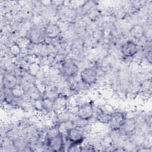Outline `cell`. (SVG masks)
<instances>
[{
  "label": "cell",
  "mask_w": 152,
  "mask_h": 152,
  "mask_svg": "<svg viewBox=\"0 0 152 152\" xmlns=\"http://www.w3.org/2000/svg\"><path fill=\"white\" fill-rule=\"evenodd\" d=\"M46 143L47 146L52 151H60L63 150L64 148L63 135L59 132L58 128L48 133Z\"/></svg>",
  "instance_id": "obj_1"
},
{
  "label": "cell",
  "mask_w": 152,
  "mask_h": 152,
  "mask_svg": "<svg viewBox=\"0 0 152 152\" xmlns=\"http://www.w3.org/2000/svg\"><path fill=\"white\" fill-rule=\"evenodd\" d=\"M66 138L72 146L78 145L83 142L84 139L83 131L80 126H72L68 129Z\"/></svg>",
  "instance_id": "obj_2"
},
{
  "label": "cell",
  "mask_w": 152,
  "mask_h": 152,
  "mask_svg": "<svg viewBox=\"0 0 152 152\" xmlns=\"http://www.w3.org/2000/svg\"><path fill=\"white\" fill-rule=\"evenodd\" d=\"M126 115L121 111H114L110 114L108 124L113 131L121 129L126 120Z\"/></svg>",
  "instance_id": "obj_3"
},
{
  "label": "cell",
  "mask_w": 152,
  "mask_h": 152,
  "mask_svg": "<svg viewBox=\"0 0 152 152\" xmlns=\"http://www.w3.org/2000/svg\"><path fill=\"white\" fill-rule=\"evenodd\" d=\"M81 81L86 85L91 86L97 81V72L96 69L92 67L84 68L80 74Z\"/></svg>",
  "instance_id": "obj_4"
},
{
  "label": "cell",
  "mask_w": 152,
  "mask_h": 152,
  "mask_svg": "<svg viewBox=\"0 0 152 152\" xmlns=\"http://www.w3.org/2000/svg\"><path fill=\"white\" fill-rule=\"evenodd\" d=\"M77 116L81 120L88 121L92 118L94 113L93 105L91 103L87 102L80 105L77 109Z\"/></svg>",
  "instance_id": "obj_5"
},
{
  "label": "cell",
  "mask_w": 152,
  "mask_h": 152,
  "mask_svg": "<svg viewBox=\"0 0 152 152\" xmlns=\"http://www.w3.org/2000/svg\"><path fill=\"white\" fill-rule=\"evenodd\" d=\"M138 45L132 40H127L121 46V52L123 56L131 58L134 56L138 52Z\"/></svg>",
  "instance_id": "obj_6"
},
{
  "label": "cell",
  "mask_w": 152,
  "mask_h": 152,
  "mask_svg": "<svg viewBox=\"0 0 152 152\" xmlns=\"http://www.w3.org/2000/svg\"><path fill=\"white\" fill-rule=\"evenodd\" d=\"M61 69L63 74L69 77L75 76L78 72L77 65L71 59L64 61L61 65Z\"/></svg>",
  "instance_id": "obj_7"
},
{
  "label": "cell",
  "mask_w": 152,
  "mask_h": 152,
  "mask_svg": "<svg viewBox=\"0 0 152 152\" xmlns=\"http://www.w3.org/2000/svg\"><path fill=\"white\" fill-rule=\"evenodd\" d=\"M60 33L61 28L59 26L56 24H49L45 28V34L49 39H55Z\"/></svg>",
  "instance_id": "obj_8"
},
{
  "label": "cell",
  "mask_w": 152,
  "mask_h": 152,
  "mask_svg": "<svg viewBox=\"0 0 152 152\" xmlns=\"http://www.w3.org/2000/svg\"><path fill=\"white\" fill-rule=\"evenodd\" d=\"M10 90L11 96L15 99L21 98L25 93V90L24 88V87L19 84H15Z\"/></svg>",
  "instance_id": "obj_9"
},
{
  "label": "cell",
  "mask_w": 152,
  "mask_h": 152,
  "mask_svg": "<svg viewBox=\"0 0 152 152\" xmlns=\"http://www.w3.org/2000/svg\"><path fill=\"white\" fill-rule=\"evenodd\" d=\"M121 129L126 134L132 133L135 129V122L131 119H126Z\"/></svg>",
  "instance_id": "obj_10"
},
{
  "label": "cell",
  "mask_w": 152,
  "mask_h": 152,
  "mask_svg": "<svg viewBox=\"0 0 152 152\" xmlns=\"http://www.w3.org/2000/svg\"><path fill=\"white\" fill-rule=\"evenodd\" d=\"M110 113H107L104 110L99 109L97 112V120L102 124H108Z\"/></svg>",
  "instance_id": "obj_11"
},
{
  "label": "cell",
  "mask_w": 152,
  "mask_h": 152,
  "mask_svg": "<svg viewBox=\"0 0 152 152\" xmlns=\"http://www.w3.org/2000/svg\"><path fill=\"white\" fill-rule=\"evenodd\" d=\"M4 84L5 86L11 89L12 87H14L17 83H16V79L13 75H8L6 77H4Z\"/></svg>",
  "instance_id": "obj_12"
},
{
  "label": "cell",
  "mask_w": 152,
  "mask_h": 152,
  "mask_svg": "<svg viewBox=\"0 0 152 152\" xmlns=\"http://www.w3.org/2000/svg\"><path fill=\"white\" fill-rule=\"evenodd\" d=\"M28 70L30 74L36 75L40 70V66L36 62H33L29 65Z\"/></svg>",
  "instance_id": "obj_13"
},
{
  "label": "cell",
  "mask_w": 152,
  "mask_h": 152,
  "mask_svg": "<svg viewBox=\"0 0 152 152\" xmlns=\"http://www.w3.org/2000/svg\"><path fill=\"white\" fill-rule=\"evenodd\" d=\"M10 51L12 55L17 56L20 53V52L21 51V48L18 44L14 43L13 45H12L11 46Z\"/></svg>",
  "instance_id": "obj_14"
}]
</instances>
